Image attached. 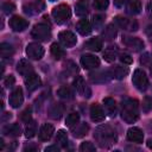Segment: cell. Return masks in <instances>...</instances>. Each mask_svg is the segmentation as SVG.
Returning <instances> with one entry per match:
<instances>
[{
    "mask_svg": "<svg viewBox=\"0 0 152 152\" xmlns=\"http://www.w3.org/2000/svg\"><path fill=\"white\" fill-rule=\"evenodd\" d=\"M94 138L96 139L99 146L102 148L110 147L116 142V139H118L114 128H112L109 125H102L97 127L94 133Z\"/></svg>",
    "mask_w": 152,
    "mask_h": 152,
    "instance_id": "obj_1",
    "label": "cell"
},
{
    "mask_svg": "<svg viewBox=\"0 0 152 152\" xmlns=\"http://www.w3.org/2000/svg\"><path fill=\"white\" fill-rule=\"evenodd\" d=\"M121 116L128 122L133 124L139 118V103L135 99H126L121 103Z\"/></svg>",
    "mask_w": 152,
    "mask_h": 152,
    "instance_id": "obj_2",
    "label": "cell"
},
{
    "mask_svg": "<svg viewBox=\"0 0 152 152\" xmlns=\"http://www.w3.org/2000/svg\"><path fill=\"white\" fill-rule=\"evenodd\" d=\"M52 17H53V19H55V21L57 24L66 23L70 19V17H71V10H70L69 5L61 4V5L56 6L52 10Z\"/></svg>",
    "mask_w": 152,
    "mask_h": 152,
    "instance_id": "obj_3",
    "label": "cell"
},
{
    "mask_svg": "<svg viewBox=\"0 0 152 152\" xmlns=\"http://www.w3.org/2000/svg\"><path fill=\"white\" fill-rule=\"evenodd\" d=\"M31 36L37 40H42V42L48 40L51 37V28L48 24L39 23V24L34 25V27L32 28Z\"/></svg>",
    "mask_w": 152,
    "mask_h": 152,
    "instance_id": "obj_4",
    "label": "cell"
},
{
    "mask_svg": "<svg viewBox=\"0 0 152 152\" xmlns=\"http://www.w3.org/2000/svg\"><path fill=\"white\" fill-rule=\"evenodd\" d=\"M132 82L134 84V87L138 90H146L148 87V78L146 76V72L141 69H135L133 72V77H132Z\"/></svg>",
    "mask_w": 152,
    "mask_h": 152,
    "instance_id": "obj_5",
    "label": "cell"
},
{
    "mask_svg": "<svg viewBox=\"0 0 152 152\" xmlns=\"http://www.w3.org/2000/svg\"><path fill=\"white\" fill-rule=\"evenodd\" d=\"M26 55L31 59H40L44 56V48L39 43H30L26 46Z\"/></svg>",
    "mask_w": 152,
    "mask_h": 152,
    "instance_id": "obj_6",
    "label": "cell"
},
{
    "mask_svg": "<svg viewBox=\"0 0 152 152\" xmlns=\"http://www.w3.org/2000/svg\"><path fill=\"white\" fill-rule=\"evenodd\" d=\"M72 84H74V88L76 89V91H77L80 95L86 96V97H90L91 90H90V88L87 86V83H86V81H84V78H83L82 76H76V78L74 80Z\"/></svg>",
    "mask_w": 152,
    "mask_h": 152,
    "instance_id": "obj_7",
    "label": "cell"
},
{
    "mask_svg": "<svg viewBox=\"0 0 152 152\" xmlns=\"http://www.w3.org/2000/svg\"><path fill=\"white\" fill-rule=\"evenodd\" d=\"M81 65L84 69H96L100 65V59L95 55L86 53L81 57Z\"/></svg>",
    "mask_w": 152,
    "mask_h": 152,
    "instance_id": "obj_8",
    "label": "cell"
},
{
    "mask_svg": "<svg viewBox=\"0 0 152 152\" xmlns=\"http://www.w3.org/2000/svg\"><path fill=\"white\" fill-rule=\"evenodd\" d=\"M58 38H59V42L66 48H71L77 43L76 36L71 31H66V30L65 31H61L58 33Z\"/></svg>",
    "mask_w": 152,
    "mask_h": 152,
    "instance_id": "obj_9",
    "label": "cell"
},
{
    "mask_svg": "<svg viewBox=\"0 0 152 152\" xmlns=\"http://www.w3.org/2000/svg\"><path fill=\"white\" fill-rule=\"evenodd\" d=\"M10 26L13 31L15 32H21L24 31L25 28H27L28 26V21L19 15H13L11 19H10Z\"/></svg>",
    "mask_w": 152,
    "mask_h": 152,
    "instance_id": "obj_10",
    "label": "cell"
},
{
    "mask_svg": "<svg viewBox=\"0 0 152 152\" xmlns=\"http://www.w3.org/2000/svg\"><path fill=\"white\" fill-rule=\"evenodd\" d=\"M24 102V94L23 89L20 87H17L13 89V91L10 95V104L13 108H19Z\"/></svg>",
    "mask_w": 152,
    "mask_h": 152,
    "instance_id": "obj_11",
    "label": "cell"
},
{
    "mask_svg": "<svg viewBox=\"0 0 152 152\" xmlns=\"http://www.w3.org/2000/svg\"><path fill=\"white\" fill-rule=\"evenodd\" d=\"M122 43L132 51H140L144 49V42L137 37H124Z\"/></svg>",
    "mask_w": 152,
    "mask_h": 152,
    "instance_id": "obj_12",
    "label": "cell"
},
{
    "mask_svg": "<svg viewBox=\"0 0 152 152\" xmlns=\"http://www.w3.org/2000/svg\"><path fill=\"white\" fill-rule=\"evenodd\" d=\"M114 21H115V24H116L119 27H121V28H126V30H129V31H135V30H138V24H137V21H134V20H129V19H127V18H124V17L118 15V17L114 18Z\"/></svg>",
    "mask_w": 152,
    "mask_h": 152,
    "instance_id": "obj_13",
    "label": "cell"
},
{
    "mask_svg": "<svg viewBox=\"0 0 152 152\" xmlns=\"http://www.w3.org/2000/svg\"><path fill=\"white\" fill-rule=\"evenodd\" d=\"M53 133H55V127L51 124H44L39 128L38 138L42 141H48V140L51 139V137L53 135Z\"/></svg>",
    "mask_w": 152,
    "mask_h": 152,
    "instance_id": "obj_14",
    "label": "cell"
},
{
    "mask_svg": "<svg viewBox=\"0 0 152 152\" xmlns=\"http://www.w3.org/2000/svg\"><path fill=\"white\" fill-rule=\"evenodd\" d=\"M40 84H42L40 77L34 72L25 77V86H26L28 91H33V90L38 89L40 87Z\"/></svg>",
    "mask_w": 152,
    "mask_h": 152,
    "instance_id": "obj_15",
    "label": "cell"
},
{
    "mask_svg": "<svg viewBox=\"0 0 152 152\" xmlns=\"http://www.w3.org/2000/svg\"><path fill=\"white\" fill-rule=\"evenodd\" d=\"M104 112L102 109V107L97 103H94L91 104L90 107V118L94 122H101L104 120Z\"/></svg>",
    "mask_w": 152,
    "mask_h": 152,
    "instance_id": "obj_16",
    "label": "cell"
},
{
    "mask_svg": "<svg viewBox=\"0 0 152 152\" xmlns=\"http://www.w3.org/2000/svg\"><path fill=\"white\" fill-rule=\"evenodd\" d=\"M127 139L129 141L140 144L144 140V133H142V131L139 127H131L127 131Z\"/></svg>",
    "mask_w": 152,
    "mask_h": 152,
    "instance_id": "obj_17",
    "label": "cell"
},
{
    "mask_svg": "<svg viewBox=\"0 0 152 152\" xmlns=\"http://www.w3.org/2000/svg\"><path fill=\"white\" fill-rule=\"evenodd\" d=\"M76 30H77V32L80 33V34H82V36H88V34H90L91 33V24H90V21L88 20V19H86V18H83V19H80L78 21H77V24H76Z\"/></svg>",
    "mask_w": 152,
    "mask_h": 152,
    "instance_id": "obj_18",
    "label": "cell"
},
{
    "mask_svg": "<svg viewBox=\"0 0 152 152\" xmlns=\"http://www.w3.org/2000/svg\"><path fill=\"white\" fill-rule=\"evenodd\" d=\"M109 72H110V76H112V77H114V78H116V80H122V78H125V77L128 75L129 70H128L127 66L114 65V66H112V68L109 69Z\"/></svg>",
    "mask_w": 152,
    "mask_h": 152,
    "instance_id": "obj_19",
    "label": "cell"
},
{
    "mask_svg": "<svg viewBox=\"0 0 152 152\" xmlns=\"http://www.w3.org/2000/svg\"><path fill=\"white\" fill-rule=\"evenodd\" d=\"M17 71H18L20 75H23V76L26 77V76L33 74V68H32V65H31V63H30L28 61H26V59H20V61L18 62V65H17Z\"/></svg>",
    "mask_w": 152,
    "mask_h": 152,
    "instance_id": "obj_20",
    "label": "cell"
},
{
    "mask_svg": "<svg viewBox=\"0 0 152 152\" xmlns=\"http://www.w3.org/2000/svg\"><path fill=\"white\" fill-rule=\"evenodd\" d=\"M45 4L43 0H36L34 2H30L28 5H25L24 6V11L26 13H30V14H33V13H37V12H40L43 11Z\"/></svg>",
    "mask_w": 152,
    "mask_h": 152,
    "instance_id": "obj_21",
    "label": "cell"
},
{
    "mask_svg": "<svg viewBox=\"0 0 152 152\" xmlns=\"http://www.w3.org/2000/svg\"><path fill=\"white\" fill-rule=\"evenodd\" d=\"M90 80L93 81V82H95V83H102V82H106V81H108V78L109 77H112L110 76V72H109V70L108 71H95V72H90Z\"/></svg>",
    "mask_w": 152,
    "mask_h": 152,
    "instance_id": "obj_22",
    "label": "cell"
},
{
    "mask_svg": "<svg viewBox=\"0 0 152 152\" xmlns=\"http://www.w3.org/2000/svg\"><path fill=\"white\" fill-rule=\"evenodd\" d=\"M63 113H64V106L62 103H53L49 108V115H50V118H52L55 120L61 119Z\"/></svg>",
    "mask_w": 152,
    "mask_h": 152,
    "instance_id": "obj_23",
    "label": "cell"
},
{
    "mask_svg": "<svg viewBox=\"0 0 152 152\" xmlns=\"http://www.w3.org/2000/svg\"><path fill=\"white\" fill-rule=\"evenodd\" d=\"M86 49L90 50V51H94V52H97V51H101L102 49V39L99 38V37H94V38H90L86 44H84Z\"/></svg>",
    "mask_w": 152,
    "mask_h": 152,
    "instance_id": "obj_24",
    "label": "cell"
},
{
    "mask_svg": "<svg viewBox=\"0 0 152 152\" xmlns=\"http://www.w3.org/2000/svg\"><path fill=\"white\" fill-rule=\"evenodd\" d=\"M126 8L129 14L135 15L141 11V2L140 0H126Z\"/></svg>",
    "mask_w": 152,
    "mask_h": 152,
    "instance_id": "obj_25",
    "label": "cell"
},
{
    "mask_svg": "<svg viewBox=\"0 0 152 152\" xmlns=\"http://www.w3.org/2000/svg\"><path fill=\"white\" fill-rule=\"evenodd\" d=\"M103 104L104 108L107 110V113L109 114V116H115L116 115V102L114 101V99L112 97H104L103 99Z\"/></svg>",
    "mask_w": 152,
    "mask_h": 152,
    "instance_id": "obj_26",
    "label": "cell"
},
{
    "mask_svg": "<svg viewBox=\"0 0 152 152\" xmlns=\"http://www.w3.org/2000/svg\"><path fill=\"white\" fill-rule=\"evenodd\" d=\"M4 133L6 135L10 137H18L21 134V128L18 124H12V125H7L4 127Z\"/></svg>",
    "mask_w": 152,
    "mask_h": 152,
    "instance_id": "obj_27",
    "label": "cell"
},
{
    "mask_svg": "<svg viewBox=\"0 0 152 152\" xmlns=\"http://www.w3.org/2000/svg\"><path fill=\"white\" fill-rule=\"evenodd\" d=\"M102 37H103L104 40H108V42L113 40L116 37V28H115V26L112 25V24L107 25L104 27V30L102 31Z\"/></svg>",
    "mask_w": 152,
    "mask_h": 152,
    "instance_id": "obj_28",
    "label": "cell"
},
{
    "mask_svg": "<svg viewBox=\"0 0 152 152\" xmlns=\"http://www.w3.org/2000/svg\"><path fill=\"white\" fill-rule=\"evenodd\" d=\"M116 57H118V50H116L115 46H109L103 52V59L108 63L114 62L116 59Z\"/></svg>",
    "mask_w": 152,
    "mask_h": 152,
    "instance_id": "obj_29",
    "label": "cell"
},
{
    "mask_svg": "<svg viewBox=\"0 0 152 152\" xmlns=\"http://www.w3.org/2000/svg\"><path fill=\"white\" fill-rule=\"evenodd\" d=\"M88 131H89V126H88L86 122H83V124H77V125L75 126V128H72L74 137H76V138H82V137H84V135L88 133Z\"/></svg>",
    "mask_w": 152,
    "mask_h": 152,
    "instance_id": "obj_30",
    "label": "cell"
},
{
    "mask_svg": "<svg viewBox=\"0 0 152 152\" xmlns=\"http://www.w3.org/2000/svg\"><path fill=\"white\" fill-rule=\"evenodd\" d=\"M50 51H51V55L55 57V59H61V58H63L65 56L64 49L59 44H57V43H52L51 44Z\"/></svg>",
    "mask_w": 152,
    "mask_h": 152,
    "instance_id": "obj_31",
    "label": "cell"
},
{
    "mask_svg": "<svg viewBox=\"0 0 152 152\" xmlns=\"http://www.w3.org/2000/svg\"><path fill=\"white\" fill-rule=\"evenodd\" d=\"M57 95H58L61 99L71 100V99L74 97V91L71 90V88H70V87L63 86V87H61V88L57 90Z\"/></svg>",
    "mask_w": 152,
    "mask_h": 152,
    "instance_id": "obj_32",
    "label": "cell"
},
{
    "mask_svg": "<svg viewBox=\"0 0 152 152\" xmlns=\"http://www.w3.org/2000/svg\"><path fill=\"white\" fill-rule=\"evenodd\" d=\"M75 11H76V14L80 15V17H83L88 13V5H87V1L86 0H80L76 2L75 5Z\"/></svg>",
    "mask_w": 152,
    "mask_h": 152,
    "instance_id": "obj_33",
    "label": "cell"
},
{
    "mask_svg": "<svg viewBox=\"0 0 152 152\" xmlns=\"http://www.w3.org/2000/svg\"><path fill=\"white\" fill-rule=\"evenodd\" d=\"M14 50H13V46L8 43H2L0 45V55L2 58H8L13 55Z\"/></svg>",
    "mask_w": 152,
    "mask_h": 152,
    "instance_id": "obj_34",
    "label": "cell"
},
{
    "mask_svg": "<svg viewBox=\"0 0 152 152\" xmlns=\"http://www.w3.org/2000/svg\"><path fill=\"white\" fill-rule=\"evenodd\" d=\"M78 121H80V115H78V113L72 112V113H70V114L66 116V119H65V125H66V127H69V128H74V127L78 124Z\"/></svg>",
    "mask_w": 152,
    "mask_h": 152,
    "instance_id": "obj_35",
    "label": "cell"
},
{
    "mask_svg": "<svg viewBox=\"0 0 152 152\" xmlns=\"http://www.w3.org/2000/svg\"><path fill=\"white\" fill-rule=\"evenodd\" d=\"M56 142L61 145V147H66L68 146V134L64 129H59L56 135Z\"/></svg>",
    "mask_w": 152,
    "mask_h": 152,
    "instance_id": "obj_36",
    "label": "cell"
},
{
    "mask_svg": "<svg viewBox=\"0 0 152 152\" xmlns=\"http://www.w3.org/2000/svg\"><path fill=\"white\" fill-rule=\"evenodd\" d=\"M37 133V124L34 121H30L26 124V127H25V137L26 138H32L34 137V134Z\"/></svg>",
    "mask_w": 152,
    "mask_h": 152,
    "instance_id": "obj_37",
    "label": "cell"
},
{
    "mask_svg": "<svg viewBox=\"0 0 152 152\" xmlns=\"http://www.w3.org/2000/svg\"><path fill=\"white\" fill-rule=\"evenodd\" d=\"M95 150H96L95 145H93L90 141H84L80 146V151L81 152H94Z\"/></svg>",
    "mask_w": 152,
    "mask_h": 152,
    "instance_id": "obj_38",
    "label": "cell"
},
{
    "mask_svg": "<svg viewBox=\"0 0 152 152\" xmlns=\"http://www.w3.org/2000/svg\"><path fill=\"white\" fill-rule=\"evenodd\" d=\"M108 5H109V0H94V7L96 10L103 11L108 7Z\"/></svg>",
    "mask_w": 152,
    "mask_h": 152,
    "instance_id": "obj_39",
    "label": "cell"
},
{
    "mask_svg": "<svg viewBox=\"0 0 152 152\" xmlns=\"http://www.w3.org/2000/svg\"><path fill=\"white\" fill-rule=\"evenodd\" d=\"M142 110L146 112V113L152 110V97L146 96L144 99V101H142Z\"/></svg>",
    "mask_w": 152,
    "mask_h": 152,
    "instance_id": "obj_40",
    "label": "cell"
},
{
    "mask_svg": "<svg viewBox=\"0 0 152 152\" xmlns=\"http://www.w3.org/2000/svg\"><path fill=\"white\" fill-rule=\"evenodd\" d=\"M2 10H4V13L5 14H10V13H12L15 10V5L13 2H10V1L4 2L2 4Z\"/></svg>",
    "mask_w": 152,
    "mask_h": 152,
    "instance_id": "obj_41",
    "label": "cell"
},
{
    "mask_svg": "<svg viewBox=\"0 0 152 152\" xmlns=\"http://www.w3.org/2000/svg\"><path fill=\"white\" fill-rule=\"evenodd\" d=\"M31 113H32V110H31V108L30 107H27L23 113H21V115H20V119L25 122V124H27V122H30L32 119H31Z\"/></svg>",
    "mask_w": 152,
    "mask_h": 152,
    "instance_id": "obj_42",
    "label": "cell"
},
{
    "mask_svg": "<svg viewBox=\"0 0 152 152\" xmlns=\"http://www.w3.org/2000/svg\"><path fill=\"white\" fill-rule=\"evenodd\" d=\"M120 61H121L124 64H131V63L133 62V58H132L129 55H127V53H122V55L120 56Z\"/></svg>",
    "mask_w": 152,
    "mask_h": 152,
    "instance_id": "obj_43",
    "label": "cell"
},
{
    "mask_svg": "<svg viewBox=\"0 0 152 152\" xmlns=\"http://www.w3.org/2000/svg\"><path fill=\"white\" fill-rule=\"evenodd\" d=\"M14 82H15V78H14L13 75H8V76L4 80V84H5L6 87H12V86L14 84Z\"/></svg>",
    "mask_w": 152,
    "mask_h": 152,
    "instance_id": "obj_44",
    "label": "cell"
},
{
    "mask_svg": "<svg viewBox=\"0 0 152 152\" xmlns=\"http://www.w3.org/2000/svg\"><path fill=\"white\" fill-rule=\"evenodd\" d=\"M66 68H68V70H69V74H75V72H77V65H76L75 63H72V62H68V63H66Z\"/></svg>",
    "mask_w": 152,
    "mask_h": 152,
    "instance_id": "obj_45",
    "label": "cell"
},
{
    "mask_svg": "<svg viewBox=\"0 0 152 152\" xmlns=\"http://www.w3.org/2000/svg\"><path fill=\"white\" fill-rule=\"evenodd\" d=\"M102 17L101 15H94V18H93V23H94V25H95V27H100L101 26V24H102Z\"/></svg>",
    "mask_w": 152,
    "mask_h": 152,
    "instance_id": "obj_46",
    "label": "cell"
},
{
    "mask_svg": "<svg viewBox=\"0 0 152 152\" xmlns=\"http://www.w3.org/2000/svg\"><path fill=\"white\" fill-rule=\"evenodd\" d=\"M58 151H59V147L57 145H51L45 148V152H58Z\"/></svg>",
    "mask_w": 152,
    "mask_h": 152,
    "instance_id": "obj_47",
    "label": "cell"
},
{
    "mask_svg": "<svg viewBox=\"0 0 152 152\" xmlns=\"http://www.w3.org/2000/svg\"><path fill=\"white\" fill-rule=\"evenodd\" d=\"M37 150H38L37 146H26L24 148V151H37Z\"/></svg>",
    "mask_w": 152,
    "mask_h": 152,
    "instance_id": "obj_48",
    "label": "cell"
},
{
    "mask_svg": "<svg viewBox=\"0 0 152 152\" xmlns=\"http://www.w3.org/2000/svg\"><path fill=\"white\" fill-rule=\"evenodd\" d=\"M147 11H148V14H150V17L152 18V0L148 2V5H147Z\"/></svg>",
    "mask_w": 152,
    "mask_h": 152,
    "instance_id": "obj_49",
    "label": "cell"
},
{
    "mask_svg": "<svg viewBox=\"0 0 152 152\" xmlns=\"http://www.w3.org/2000/svg\"><path fill=\"white\" fill-rule=\"evenodd\" d=\"M124 4V0H115V5L116 6H121Z\"/></svg>",
    "mask_w": 152,
    "mask_h": 152,
    "instance_id": "obj_50",
    "label": "cell"
},
{
    "mask_svg": "<svg viewBox=\"0 0 152 152\" xmlns=\"http://www.w3.org/2000/svg\"><path fill=\"white\" fill-rule=\"evenodd\" d=\"M147 147H148V148H151V150H152V139H150V140H148V141H147Z\"/></svg>",
    "mask_w": 152,
    "mask_h": 152,
    "instance_id": "obj_51",
    "label": "cell"
},
{
    "mask_svg": "<svg viewBox=\"0 0 152 152\" xmlns=\"http://www.w3.org/2000/svg\"><path fill=\"white\" fill-rule=\"evenodd\" d=\"M2 148H4V140L0 139V150H2Z\"/></svg>",
    "mask_w": 152,
    "mask_h": 152,
    "instance_id": "obj_52",
    "label": "cell"
},
{
    "mask_svg": "<svg viewBox=\"0 0 152 152\" xmlns=\"http://www.w3.org/2000/svg\"><path fill=\"white\" fill-rule=\"evenodd\" d=\"M150 71H151V75H152V66H151V69H150Z\"/></svg>",
    "mask_w": 152,
    "mask_h": 152,
    "instance_id": "obj_53",
    "label": "cell"
},
{
    "mask_svg": "<svg viewBox=\"0 0 152 152\" xmlns=\"http://www.w3.org/2000/svg\"><path fill=\"white\" fill-rule=\"evenodd\" d=\"M50 1H56V0H50Z\"/></svg>",
    "mask_w": 152,
    "mask_h": 152,
    "instance_id": "obj_54",
    "label": "cell"
}]
</instances>
